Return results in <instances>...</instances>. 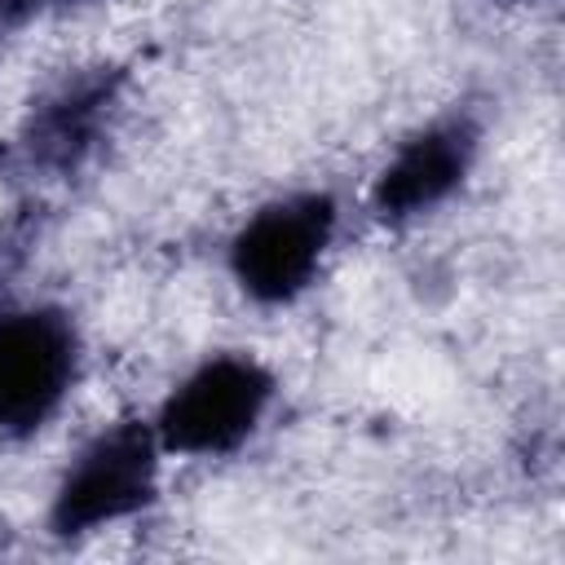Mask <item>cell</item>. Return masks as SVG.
Segmentation results:
<instances>
[{"mask_svg": "<svg viewBox=\"0 0 565 565\" xmlns=\"http://www.w3.org/2000/svg\"><path fill=\"white\" fill-rule=\"evenodd\" d=\"M481 154V124L463 110L441 115L411 137L397 141V150L384 159V168L371 181V212L384 225H406L428 212H437L446 199H455Z\"/></svg>", "mask_w": 565, "mask_h": 565, "instance_id": "obj_5", "label": "cell"}, {"mask_svg": "<svg viewBox=\"0 0 565 565\" xmlns=\"http://www.w3.org/2000/svg\"><path fill=\"white\" fill-rule=\"evenodd\" d=\"M26 9H31V0H0V40L22 22Z\"/></svg>", "mask_w": 565, "mask_h": 565, "instance_id": "obj_7", "label": "cell"}, {"mask_svg": "<svg viewBox=\"0 0 565 565\" xmlns=\"http://www.w3.org/2000/svg\"><path fill=\"white\" fill-rule=\"evenodd\" d=\"M79 327L62 305L0 313V437L40 433L79 380Z\"/></svg>", "mask_w": 565, "mask_h": 565, "instance_id": "obj_4", "label": "cell"}, {"mask_svg": "<svg viewBox=\"0 0 565 565\" xmlns=\"http://www.w3.org/2000/svg\"><path fill=\"white\" fill-rule=\"evenodd\" d=\"M159 463L163 446L141 419H119L93 433L53 486L49 530L57 539H79L146 512L159 494Z\"/></svg>", "mask_w": 565, "mask_h": 565, "instance_id": "obj_3", "label": "cell"}, {"mask_svg": "<svg viewBox=\"0 0 565 565\" xmlns=\"http://www.w3.org/2000/svg\"><path fill=\"white\" fill-rule=\"evenodd\" d=\"M508 4H534V0H508Z\"/></svg>", "mask_w": 565, "mask_h": 565, "instance_id": "obj_9", "label": "cell"}, {"mask_svg": "<svg viewBox=\"0 0 565 565\" xmlns=\"http://www.w3.org/2000/svg\"><path fill=\"white\" fill-rule=\"evenodd\" d=\"M31 4H40V0H31ZM44 4H79V0H44Z\"/></svg>", "mask_w": 565, "mask_h": 565, "instance_id": "obj_8", "label": "cell"}, {"mask_svg": "<svg viewBox=\"0 0 565 565\" xmlns=\"http://www.w3.org/2000/svg\"><path fill=\"white\" fill-rule=\"evenodd\" d=\"M340 230V203L327 190H296L260 203L230 238L225 265L238 291L256 305L300 300Z\"/></svg>", "mask_w": 565, "mask_h": 565, "instance_id": "obj_2", "label": "cell"}, {"mask_svg": "<svg viewBox=\"0 0 565 565\" xmlns=\"http://www.w3.org/2000/svg\"><path fill=\"white\" fill-rule=\"evenodd\" d=\"M124 71L119 66H88L57 79L22 119L18 128V159L44 177L79 172L106 141L110 119L119 110Z\"/></svg>", "mask_w": 565, "mask_h": 565, "instance_id": "obj_6", "label": "cell"}, {"mask_svg": "<svg viewBox=\"0 0 565 565\" xmlns=\"http://www.w3.org/2000/svg\"><path fill=\"white\" fill-rule=\"evenodd\" d=\"M278 397L274 371L252 353H212L159 402L150 428L163 455L221 459L256 437Z\"/></svg>", "mask_w": 565, "mask_h": 565, "instance_id": "obj_1", "label": "cell"}]
</instances>
